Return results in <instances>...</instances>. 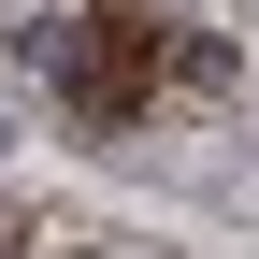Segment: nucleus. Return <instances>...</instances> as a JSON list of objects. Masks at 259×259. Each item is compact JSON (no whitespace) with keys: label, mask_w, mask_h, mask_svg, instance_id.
Listing matches in <instances>:
<instances>
[{"label":"nucleus","mask_w":259,"mask_h":259,"mask_svg":"<svg viewBox=\"0 0 259 259\" xmlns=\"http://www.w3.org/2000/svg\"><path fill=\"white\" fill-rule=\"evenodd\" d=\"M44 72H72V101L87 115H130L158 87V29H130V15H44V29H15Z\"/></svg>","instance_id":"f257e3e1"},{"label":"nucleus","mask_w":259,"mask_h":259,"mask_svg":"<svg viewBox=\"0 0 259 259\" xmlns=\"http://www.w3.org/2000/svg\"><path fill=\"white\" fill-rule=\"evenodd\" d=\"M0 259H29V245H15V231H0Z\"/></svg>","instance_id":"f03ea898"}]
</instances>
